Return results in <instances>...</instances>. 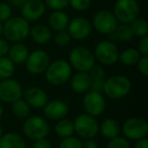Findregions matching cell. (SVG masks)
<instances>
[{"label": "cell", "instance_id": "obj_7", "mask_svg": "<svg viewBox=\"0 0 148 148\" xmlns=\"http://www.w3.org/2000/svg\"><path fill=\"white\" fill-rule=\"evenodd\" d=\"M23 130L27 138L36 141L47 137L50 132V127L44 118L40 116H33L25 120Z\"/></svg>", "mask_w": 148, "mask_h": 148}, {"label": "cell", "instance_id": "obj_8", "mask_svg": "<svg viewBox=\"0 0 148 148\" xmlns=\"http://www.w3.org/2000/svg\"><path fill=\"white\" fill-rule=\"evenodd\" d=\"M119 49L111 41H101L95 46V58L101 65H113L119 60Z\"/></svg>", "mask_w": 148, "mask_h": 148}, {"label": "cell", "instance_id": "obj_41", "mask_svg": "<svg viewBox=\"0 0 148 148\" xmlns=\"http://www.w3.org/2000/svg\"><path fill=\"white\" fill-rule=\"evenodd\" d=\"M51 147H52L51 143L46 138L36 140L35 144H34V148H51Z\"/></svg>", "mask_w": 148, "mask_h": 148}, {"label": "cell", "instance_id": "obj_26", "mask_svg": "<svg viewBox=\"0 0 148 148\" xmlns=\"http://www.w3.org/2000/svg\"><path fill=\"white\" fill-rule=\"evenodd\" d=\"M131 32L133 34V37H138L142 38L147 36L148 34V23L144 18L138 16L137 18H135L131 23H129Z\"/></svg>", "mask_w": 148, "mask_h": 148}, {"label": "cell", "instance_id": "obj_13", "mask_svg": "<svg viewBox=\"0 0 148 148\" xmlns=\"http://www.w3.org/2000/svg\"><path fill=\"white\" fill-rule=\"evenodd\" d=\"M23 88L19 82L11 78L2 79L0 82V99L6 103H12L21 99Z\"/></svg>", "mask_w": 148, "mask_h": 148}, {"label": "cell", "instance_id": "obj_22", "mask_svg": "<svg viewBox=\"0 0 148 148\" xmlns=\"http://www.w3.org/2000/svg\"><path fill=\"white\" fill-rule=\"evenodd\" d=\"M99 131L101 134L107 139H113V138L119 136L120 134V125L116 120L108 118L105 119L99 125Z\"/></svg>", "mask_w": 148, "mask_h": 148}, {"label": "cell", "instance_id": "obj_45", "mask_svg": "<svg viewBox=\"0 0 148 148\" xmlns=\"http://www.w3.org/2000/svg\"><path fill=\"white\" fill-rule=\"evenodd\" d=\"M3 113H4V111H3V108H2V106L0 105V118H2Z\"/></svg>", "mask_w": 148, "mask_h": 148}, {"label": "cell", "instance_id": "obj_14", "mask_svg": "<svg viewBox=\"0 0 148 148\" xmlns=\"http://www.w3.org/2000/svg\"><path fill=\"white\" fill-rule=\"evenodd\" d=\"M67 32L71 39L81 41V40L86 39L90 35L91 25L88 19H86L85 17H74L73 19L69 21Z\"/></svg>", "mask_w": 148, "mask_h": 148}, {"label": "cell", "instance_id": "obj_25", "mask_svg": "<svg viewBox=\"0 0 148 148\" xmlns=\"http://www.w3.org/2000/svg\"><path fill=\"white\" fill-rule=\"evenodd\" d=\"M55 132L59 137L66 138L70 137L74 133V125L73 122L70 120L61 119L58 121L55 126Z\"/></svg>", "mask_w": 148, "mask_h": 148}, {"label": "cell", "instance_id": "obj_12", "mask_svg": "<svg viewBox=\"0 0 148 148\" xmlns=\"http://www.w3.org/2000/svg\"><path fill=\"white\" fill-rule=\"evenodd\" d=\"M83 109L87 115L97 117L105 112L106 101L101 92L88 90L83 97Z\"/></svg>", "mask_w": 148, "mask_h": 148}, {"label": "cell", "instance_id": "obj_44", "mask_svg": "<svg viewBox=\"0 0 148 148\" xmlns=\"http://www.w3.org/2000/svg\"><path fill=\"white\" fill-rule=\"evenodd\" d=\"M27 1V0H8V4L10 5V6H13V7H16V8H21V6H23V4H25V2Z\"/></svg>", "mask_w": 148, "mask_h": 148}, {"label": "cell", "instance_id": "obj_37", "mask_svg": "<svg viewBox=\"0 0 148 148\" xmlns=\"http://www.w3.org/2000/svg\"><path fill=\"white\" fill-rule=\"evenodd\" d=\"M137 68L143 76H148V56L140 57L137 63Z\"/></svg>", "mask_w": 148, "mask_h": 148}, {"label": "cell", "instance_id": "obj_42", "mask_svg": "<svg viewBox=\"0 0 148 148\" xmlns=\"http://www.w3.org/2000/svg\"><path fill=\"white\" fill-rule=\"evenodd\" d=\"M82 148H99V145L91 138V139H85V142L82 143Z\"/></svg>", "mask_w": 148, "mask_h": 148}, {"label": "cell", "instance_id": "obj_31", "mask_svg": "<svg viewBox=\"0 0 148 148\" xmlns=\"http://www.w3.org/2000/svg\"><path fill=\"white\" fill-rule=\"evenodd\" d=\"M54 41H55L56 45L59 46V47H66V46L70 44L71 37L68 34V32L65 29V31L57 32L55 38H54Z\"/></svg>", "mask_w": 148, "mask_h": 148}, {"label": "cell", "instance_id": "obj_47", "mask_svg": "<svg viewBox=\"0 0 148 148\" xmlns=\"http://www.w3.org/2000/svg\"><path fill=\"white\" fill-rule=\"evenodd\" d=\"M2 134H3V131H2V127H1V125H0V137L2 136Z\"/></svg>", "mask_w": 148, "mask_h": 148}, {"label": "cell", "instance_id": "obj_5", "mask_svg": "<svg viewBox=\"0 0 148 148\" xmlns=\"http://www.w3.org/2000/svg\"><path fill=\"white\" fill-rule=\"evenodd\" d=\"M70 66L78 72H88V70L95 64L93 53L85 47H75L69 54Z\"/></svg>", "mask_w": 148, "mask_h": 148}, {"label": "cell", "instance_id": "obj_10", "mask_svg": "<svg viewBox=\"0 0 148 148\" xmlns=\"http://www.w3.org/2000/svg\"><path fill=\"white\" fill-rule=\"evenodd\" d=\"M123 133L128 139L137 141V140L145 138L147 136L148 124L143 118H130L124 123Z\"/></svg>", "mask_w": 148, "mask_h": 148}, {"label": "cell", "instance_id": "obj_21", "mask_svg": "<svg viewBox=\"0 0 148 148\" xmlns=\"http://www.w3.org/2000/svg\"><path fill=\"white\" fill-rule=\"evenodd\" d=\"M29 35L36 43L45 45L51 40L52 33L49 27L45 25H36L29 29Z\"/></svg>", "mask_w": 148, "mask_h": 148}, {"label": "cell", "instance_id": "obj_46", "mask_svg": "<svg viewBox=\"0 0 148 148\" xmlns=\"http://www.w3.org/2000/svg\"><path fill=\"white\" fill-rule=\"evenodd\" d=\"M2 35V23H0V37Z\"/></svg>", "mask_w": 148, "mask_h": 148}, {"label": "cell", "instance_id": "obj_27", "mask_svg": "<svg viewBox=\"0 0 148 148\" xmlns=\"http://www.w3.org/2000/svg\"><path fill=\"white\" fill-rule=\"evenodd\" d=\"M111 38L115 40H119L121 42H128L132 39L133 34L130 29V25L128 23H121L118 25L113 34H111Z\"/></svg>", "mask_w": 148, "mask_h": 148}, {"label": "cell", "instance_id": "obj_17", "mask_svg": "<svg viewBox=\"0 0 148 148\" xmlns=\"http://www.w3.org/2000/svg\"><path fill=\"white\" fill-rule=\"evenodd\" d=\"M44 114L50 120L53 121H59L67 116L68 107L64 101L59 99H53L48 101L44 107Z\"/></svg>", "mask_w": 148, "mask_h": 148}, {"label": "cell", "instance_id": "obj_32", "mask_svg": "<svg viewBox=\"0 0 148 148\" xmlns=\"http://www.w3.org/2000/svg\"><path fill=\"white\" fill-rule=\"evenodd\" d=\"M44 3L53 10H63L69 5V0H44Z\"/></svg>", "mask_w": 148, "mask_h": 148}, {"label": "cell", "instance_id": "obj_30", "mask_svg": "<svg viewBox=\"0 0 148 148\" xmlns=\"http://www.w3.org/2000/svg\"><path fill=\"white\" fill-rule=\"evenodd\" d=\"M59 148H82V141L76 137L63 138L59 144Z\"/></svg>", "mask_w": 148, "mask_h": 148}, {"label": "cell", "instance_id": "obj_15", "mask_svg": "<svg viewBox=\"0 0 148 148\" xmlns=\"http://www.w3.org/2000/svg\"><path fill=\"white\" fill-rule=\"evenodd\" d=\"M21 8L23 18L27 21H35L44 15L46 5L42 0H27Z\"/></svg>", "mask_w": 148, "mask_h": 148}, {"label": "cell", "instance_id": "obj_2", "mask_svg": "<svg viewBox=\"0 0 148 148\" xmlns=\"http://www.w3.org/2000/svg\"><path fill=\"white\" fill-rule=\"evenodd\" d=\"M46 79L52 85H62L71 77L72 69L70 64L65 60H56L49 64L45 71Z\"/></svg>", "mask_w": 148, "mask_h": 148}, {"label": "cell", "instance_id": "obj_40", "mask_svg": "<svg viewBox=\"0 0 148 148\" xmlns=\"http://www.w3.org/2000/svg\"><path fill=\"white\" fill-rule=\"evenodd\" d=\"M9 48H10V46H9L8 41L0 38V57L6 56L7 54H8Z\"/></svg>", "mask_w": 148, "mask_h": 148}, {"label": "cell", "instance_id": "obj_29", "mask_svg": "<svg viewBox=\"0 0 148 148\" xmlns=\"http://www.w3.org/2000/svg\"><path fill=\"white\" fill-rule=\"evenodd\" d=\"M12 112L16 117L25 119L29 114V106L25 103V99H17L12 103Z\"/></svg>", "mask_w": 148, "mask_h": 148}, {"label": "cell", "instance_id": "obj_39", "mask_svg": "<svg viewBox=\"0 0 148 148\" xmlns=\"http://www.w3.org/2000/svg\"><path fill=\"white\" fill-rule=\"evenodd\" d=\"M103 86H105V80H103V79L91 80V84H90V88H89V90L101 92V91H103Z\"/></svg>", "mask_w": 148, "mask_h": 148}, {"label": "cell", "instance_id": "obj_6", "mask_svg": "<svg viewBox=\"0 0 148 148\" xmlns=\"http://www.w3.org/2000/svg\"><path fill=\"white\" fill-rule=\"evenodd\" d=\"M74 132H76L78 136L83 139H91L95 137L99 131V122L95 117L87 114H81L77 116L73 122Z\"/></svg>", "mask_w": 148, "mask_h": 148}, {"label": "cell", "instance_id": "obj_34", "mask_svg": "<svg viewBox=\"0 0 148 148\" xmlns=\"http://www.w3.org/2000/svg\"><path fill=\"white\" fill-rule=\"evenodd\" d=\"M12 15V8L7 2H0V23H5Z\"/></svg>", "mask_w": 148, "mask_h": 148}, {"label": "cell", "instance_id": "obj_4", "mask_svg": "<svg viewBox=\"0 0 148 148\" xmlns=\"http://www.w3.org/2000/svg\"><path fill=\"white\" fill-rule=\"evenodd\" d=\"M131 90V81L124 75H114L105 81L103 92L112 99L126 97Z\"/></svg>", "mask_w": 148, "mask_h": 148}, {"label": "cell", "instance_id": "obj_38", "mask_svg": "<svg viewBox=\"0 0 148 148\" xmlns=\"http://www.w3.org/2000/svg\"><path fill=\"white\" fill-rule=\"evenodd\" d=\"M138 51L141 55L148 56V37H142L138 44Z\"/></svg>", "mask_w": 148, "mask_h": 148}, {"label": "cell", "instance_id": "obj_33", "mask_svg": "<svg viewBox=\"0 0 148 148\" xmlns=\"http://www.w3.org/2000/svg\"><path fill=\"white\" fill-rule=\"evenodd\" d=\"M69 5L76 11H85L90 7L91 0H69Z\"/></svg>", "mask_w": 148, "mask_h": 148}, {"label": "cell", "instance_id": "obj_28", "mask_svg": "<svg viewBox=\"0 0 148 148\" xmlns=\"http://www.w3.org/2000/svg\"><path fill=\"white\" fill-rule=\"evenodd\" d=\"M14 73V63L7 57H0V79H7Z\"/></svg>", "mask_w": 148, "mask_h": 148}, {"label": "cell", "instance_id": "obj_18", "mask_svg": "<svg viewBox=\"0 0 148 148\" xmlns=\"http://www.w3.org/2000/svg\"><path fill=\"white\" fill-rule=\"evenodd\" d=\"M91 78L87 72H77L71 78V88L76 93H85L89 90Z\"/></svg>", "mask_w": 148, "mask_h": 148}, {"label": "cell", "instance_id": "obj_23", "mask_svg": "<svg viewBox=\"0 0 148 148\" xmlns=\"http://www.w3.org/2000/svg\"><path fill=\"white\" fill-rule=\"evenodd\" d=\"M29 49L23 44H14L9 48L8 56L9 59L14 64H23L25 62L27 56H29Z\"/></svg>", "mask_w": 148, "mask_h": 148}, {"label": "cell", "instance_id": "obj_1", "mask_svg": "<svg viewBox=\"0 0 148 148\" xmlns=\"http://www.w3.org/2000/svg\"><path fill=\"white\" fill-rule=\"evenodd\" d=\"M29 23L23 16H11L2 25V34L7 41L19 43L29 35Z\"/></svg>", "mask_w": 148, "mask_h": 148}, {"label": "cell", "instance_id": "obj_3", "mask_svg": "<svg viewBox=\"0 0 148 148\" xmlns=\"http://www.w3.org/2000/svg\"><path fill=\"white\" fill-rule=\"evenodd\" d=\"M113 13L118 23L129 25L139 16V3L137 0H117L114 4Z\"/></svg>", "mask_w": 148, "mask_h": 148}, {"label": "cell", "instance_id": "obj_43", "mask_svg": "<svg viewBox=\"0 0 148 148\" xmlns=\"http://www.w3.org/2000/svg\"><path fill=\"white\" fill-rule=\"evenodd\" d=\"M135 148H148V140L145 138L137 140L135 144Z\"/></svg>", "mask_w": 148, "mask_h": 148}, {"label": "cell", "instance_id": "obj_9", "mask_svg": "<svg viewBox=\"0 0 148 148\" xmlns=\"http://www.w3.org/2000/svg\"><path fill=\"white\" fill-rule=\"evenodd\" d=\"M118 23L117 18L114 15L113 11L110 10H99L93 15L92 25L97 32L103 35H111L116 29Z\"/></svg>", "mask_w": 148, "mask_h": 148}, {"label": "cell", "instance_id": "obj_24", "mask_svg": "<svg viewBox=\"0 0 148 148\" xmlns=\"http://www.w3.org/2000/svg\"><path fill=\"white\" fill-rule=\"evenodd\" d=\"M140 57H141V54L139 53L137 49L129 48V49L124 50L121 54H119V60L118 61H120L124 65L132 66L137 63Z\"/></svg>", "mask_w": 148, "mask_h": 148}, {"label": "cell", "instance_id": "obj_19", "mask_svg": "<svg viewBox=\"0 0 148 148\" xmlns=\"http://www.w3.org/2000/svg\"><path fill=\"white\" fill-rule=\"evenodd\" d=\"M49 25L52 29L56 32H61L67 29L69 23V16L63 10H54L49 16Z\"/></svg>", "mask_w": 148, "mask_h": 148}, {"label": "cell", "instance_id": "obj_20", "mask_svg": "<svg viewBox=\"0 0 148 148\" xmlns=\"http://www.w3.org/2000/svg\"><path fill=\"white\" fill-rule=\"evenodd\" d=\"M0 148H27V144L21 135L10 132L0 137Z\"/></svg>", "mask_w": 148, "mask_h": 148}, {"label": "cell", "instance_id": "obj_36", "mask_svg": "<svg viewBox=\"0 0 148 148\" xmlns=\"http://www.w3.org/2000/svg\"><path fill=\"white\" fill-rule=\"evenodd\" d=\"M87 73L89 74L91 80H97V79H103V76H105V70L101 66L99 65H95L88 70Z\"/></svg>", "mask_w": 148, "mask_h": 148}, {"label": "cell", "instance_id": "obj_16", "mask_svg": "<svg viewBox=\"0 0 148 148\" xmlns=\"http://www.w3.org/2000/svg\"><path fill=\"white\" fill-rule=\"evenodd\" d=\"M23 95L25 103L29 107L36 108V109L44 108L46 103L49 101L46 91L40 87H29L25 91H23Z\"/></svg>", "mask_w": 148, "mask_h": 148}, {"label": "cell", "instance_id": "obj_35", "mask_svg": "<svg viewBox=\"0 0 148 148\" xmlns=\"http://www.w3.org/2000/svg\"><path fill=\"white\" fill-rule=\"evenodd\" d=\"M107 148H130V144L125 138L117 136L113 139H110Z\"/></svg>", "mask_w": 148, "mask_h": 148}, {"label": "cell", "instance_id": "obj_11", "mask_svg": "<svg viewBox=\"0 0 148 148\" xmlns=\"http://www.w3.org/2000/svg\"><path fill=\"white\" fill-rule=\"evenodd\" d=\"M50 62V57L43 50H36L29 54L25 60V68L32 74L39 75L46 71Z\"/></svg>", "mask_w": 148, "mask_h": 148}]
</instances>
